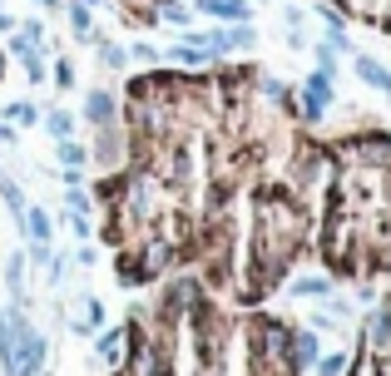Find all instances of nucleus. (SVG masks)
<instances>
[{
	"mask_svg": "<svg viewBox=\"0 0 391 376\" xmlns=\"http://www.w3.org/2000/svg\"><path fill=\"white\" fill-rule=\"evenodd\" d=\"M109 114H114V104H109V94H95V99H90V119H95V124H104Z\"/></svg>",
	"mask_w": 391,
	"mask_h": 376,
	"instance_id": "4",
	"label": "nucleus"
},
{
	"mask_svg": "<svg viewBox=\"0 0 391 376\" xmlns=\"http://www.w3.org/2000/svg\"><path fill=\"white\" fill-rule=\"evenodd\" d=\"M203 10H213V15H228V20H248V5L243 0H198Z\"/></svg>",
	"mask_w": 391,
	"mask_h": 376,
	"instance_id": "1",
	"label": "nucleus"
},
{
	"mask_svg": "<svg viewBox=\"0 0 391 376\" xmlns=\"http://www.w3.org/2000/svg\"><path fill=\"white\" fill-rule=\"evenodd\" d=\"M357 70H362V80H367V85H377V90H391V75L377 65V60H357Z\"/></svg>",
	"mask_w": 391,
	"mask_h": 376,
	"instance_id": "2",
	"label": "nucleus"
},
{
	"mask_svg": "<svg viewBox=\"0 0 391 376\" xmlns=\"http://www.w3.org/2000/svg\"><path fill=\"white\" fill-rule=\"evenodd\" d=\"M50 129L55 134H70V114H50Z\"/></svg>",
	"mask_w": 391,
	"mask_h": 376,
	"instance_id": "7",
	"label": "nucleus"
},
{
	"mask_svg": "<svg viewBox=\"0 0 391 376\" xmlns=\"http://www.w3.org/2000/svg\"><path fill=\"white\" fill-rule=\"evenodd\" d=\"M60 159H65V164H80V159H85V149H80V144H70V139H65V144H60Z\"/></svg>",
	"mask_w": 391,
	"mask_h": 376,
	"instance_id": "5",
	"label": "nucleus"
},
{
	"mask_svg": "<svg viewBox=\"0 0 391 376\" xmlns=\"http://www.w3.org/2000/svg\"><path fill=\"white\" fill-rule=\"evenodd\" d=\"M30 233H35V238H40V243H45V238H50V223H45V213H30Z\"/></svg>",
	"mask_w": 391,
	"mask_h": 376,
	"instance_id": "6",
	"label": "nucleus"
},
{
	"mask_svg": "<svg viewBox=\"0 0 391 376\" xmlns=\"http://www.w3.org/2000/svg\"><path fill=\"white\" fill-rule=\"evenodd\" d=\"M307 94H312V109H307V114H317V109H322V104H327V75H312V80H307Z\"/></svg>",
	"mask_w": 391,
	"mask_h": 376,
	"instance_id": "3",
	"label": "nucleus"
}]
</instances>
